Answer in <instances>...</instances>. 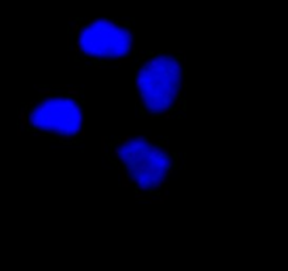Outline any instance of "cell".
Wrapping results in <instances>:
<instances>
[{
	"mask_svg": "<svg viewBox=\"0 0 288 271\" xmlns=\"http://www.w3.org/2000/svg\"><path fill=\"white\" fill-rule=\"evenodd\" d=\"M155 54H156V52H153V51H146L145 55H146V56H149V58H152V56L155 55Z\"/></svg>",
	"mask_w": 288,
	"mask_h": 271,
	"instance_id": "cell-3",
	"label": "cell"
},
{
	"mask_svg": "<svg viewBox=\"0 0 288 271\" xmlns=\"http://www.w3.org/2000/svg\"><path fill=\"white\" fill-rule=\"evenodd\" d=\"M108 150H114L115 149V140H111V142H108Z\"/></svg>",
	"mask_w": 288,
	"mask_h": 271,
	"instance_id": "cell-2",
	"label": "cell"
},
{
	"mask_svg": "<svg viewBox=\"0 0 288 271\" xmlns=\"http://www.w3.org/2000/svg\"><path fill=\"white\" fill-rule=\"evenodd\" d=\"M173 59H174L176 62H179V63H181L183 62V54H177L176 56H173Z\"/></svg>",
	"mask_w": 288,
	"mask_h": 271,
	"instance_id": "cell-1",
	"label": "cell"
},
{
	"mask_svg": "<svg viewBox=\"0 0 288 271\" xmlns=\"http://www.w3.org/2000/svg\"><path fill=\"white\" fill-rule=\"evenodd\" d=\"M145 110H146V108H143V107H141V108H139V114H141L142 117L146 114V111H145Z\"/></svg>",
	"mask_w": 288,
	"mask_h": 271,
	"instance_id": "cell-4",
	"label": "cell"
}]
</instances>
